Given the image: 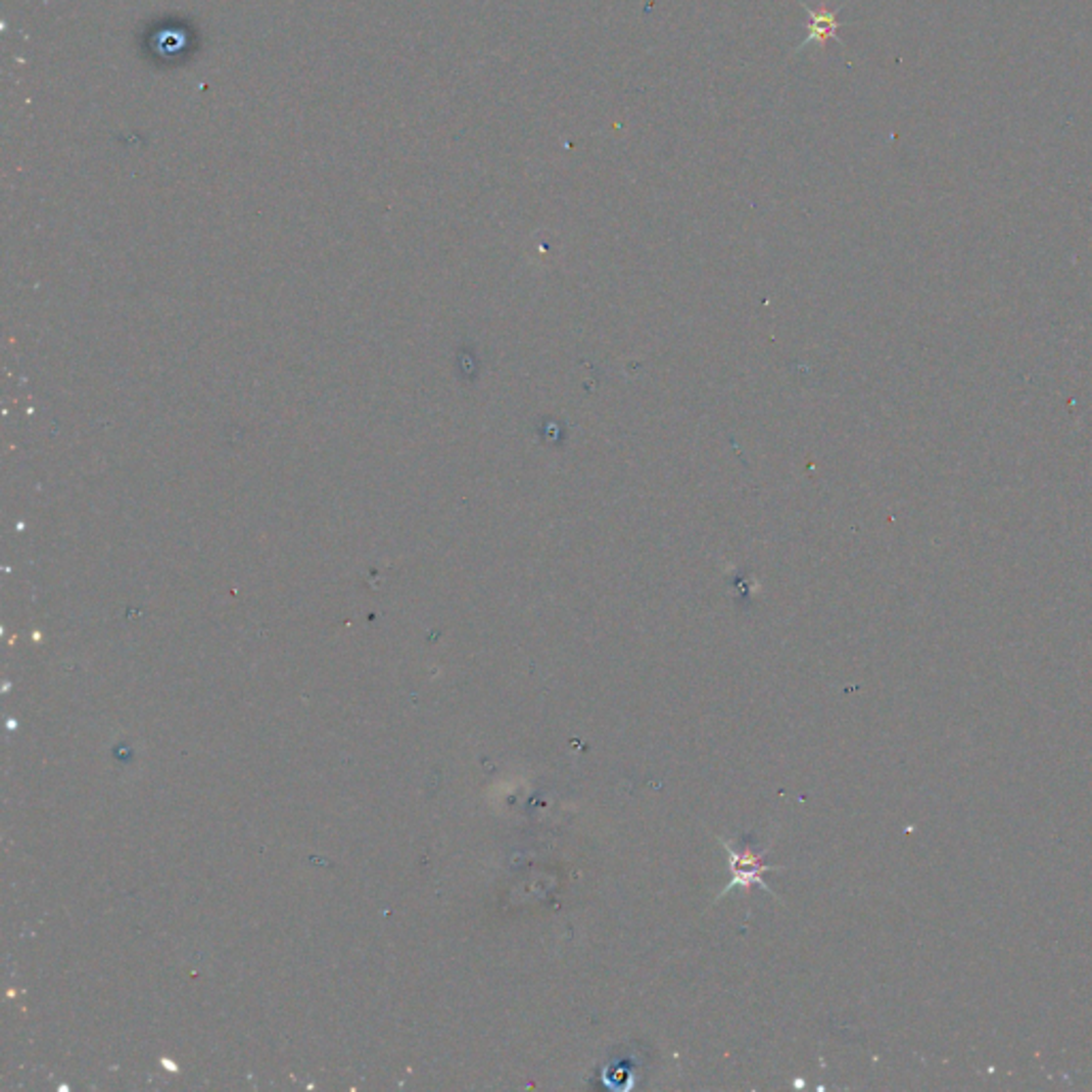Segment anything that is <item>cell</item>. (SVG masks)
Returning <instances> with one entry per match:
<instances>
[{
	"label": "cell",
	"mask_w": 1092,
	"mask_h": 1092,
	"mask_svg": "<svg viewBox=\"0 0 1092 1092\" xmlns=\"http://www.w3.org/2000/svg\"><path fill=\"white\" fill-rule=\"evenodd\" d=\"M719 843L724 845L726 854L730 858V869H732V879H730L728 887H724V892L719 894V898L726 896L732 890H736V887H740V890H749L751 885H760L762 890L771 892V887H768L762 881V875L775 871V867H768V864L762 862L764 851H760V854H758V851H751L749 847H742L738 851V849L732 847V843L724 841L722 836H719ZM771 894L777 896L775 892H771Z\"/></svg>",
	"instance_id": "cell-1"
},
{
	"label": "cell",
	"mask_w": 1092,
	"mask_h": 1092,
	"mask_svg": "<svg viewBox=\"0 0 1092 1092\" xmlns=\"http://www.w3.org/2000/svg\"><path fill=\"white\" fill-rule=\"evenodd\" d=\"M800 7L807 11L809 22H807V37H805V41H802V43L796 47L794 54L802 52V50H805V47H809V45H813V43L826 45L831 39H834L838 45H843V47H845V43L841 41V37H838V34H836L838 28L843 26V22L838 20V14H841L845 5L836 7V9H828V7L813 9V7H809V5L805 3V0H800Z\"/></svg>",
	"instance_id": "cell-2"
}]
</instances>
